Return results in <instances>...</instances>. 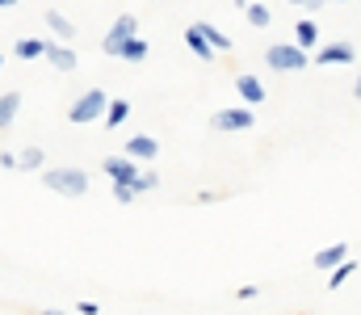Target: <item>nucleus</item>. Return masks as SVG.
<instances>
[{
  "label": "nucleus",
  "instance_id": "f257e3e1",
  "mask_svg": "<svg viewBox=\"0 0 361 315\" xmlns=\"http://www.w3.org/2000/svg\"><path fill=\"white\" fill-rule=\"evenodd\" d=\"M42 185L63 194V198H85L89 194V173L85 168H42Z\"/></svg>",
  "mask_w": 361,
  "mask_h": 315
},
{
  "label": "nucleus",
  "instance_id": "f03ea898",
  "mask_svg": "<svg viewBox=\"0 0 361 315\" xmlns=\"http://www.w3.org/2000/svg\"><path fill=\"white\" fill-rule=\"evenodd\" d=\"M105 109H109V97L101 93V89H89V93H80L72 109H68V122H76V126H89V122H101L105 118Z\"/></svg>",
  "mask_w": 361,
  "mask_h": 315
},
{
  "label": "nucleus",
  "instance_id": "7ed1b4c3",
  "mask_svg": "<svg viewBox=\"0 0 361 315\" xmlns=\"http://www.w3.org/2000/svg\"><path fill=\"white\" fill-rule=\"evenodd\" d=\"M265 63L273 72H302V68H311V55L302 47H294V42H273L265 51Z\"/></svg>",
  "mask_w": 361,
  "mask_h": 315
},
{
  "label": "nucleus",
  "instance_id": "20e7f679",
  "mask_svg": "<svg viewBox=\"0 0 361 315\" xmlns=\"http://www.w3.org/2000/svg\"><path fill=\"white\" fill-rule=\"evenodd\" d=\"M252 122H257V113L248 105H227V109H219L210 118V126L223 130V135H244V130H252Z\"/></svg>",
  "mask_w": 361,
  "mask_h": 315
},
{
  "label": "nucleus",
  "instance_id": "39448f33",
  "mask_svg": "<svg viewBox=\"0 0 361 315\" xmlns=\"http://www.w3.org/2000/svg\"><path fill=\"white\" fill-rule=\"evenodd\" d=\"M135 34H139V17H135V13H122V17H118V21L109 25V34L101 38V51L118 59V51H122V42H126V38H135Z\"/></svg>",
  "mask_w": 361,
  "mask_h": 315
},
{
  "label": "nucleus",
  "instance_id": "423d86ee",
  "mask_svg": "<svg viewBox=\"0 0 361 315\" xmlns=\"http://www.w3.org/2000/svg\"><path fill=\"white\" fill-rule=\"evenodd\" d=\"M315 63L319 68H345V63H357V51L349 42H324V47H315Z\"/></svg>",
  "mask_w": 361,
  "mask_h": 315
},
{
  "label": "nucleus",
  "instance_id": "0eeeda50",
  "mask_svg": "<svg viewBox=\"0 0 361 315\" xmlns=\"http://www.w3.org/2000/svg\"><path fill=\"white\" fill-rule=\"evenodd\" d=\"M42 59H47L55 72H76V68H80V59H76V51H72L68 42H47Z\"/></svg>",
  "mask_w": 361,
  "mask_h": 315
},
{
  "label": "nucleus",
  "instance_id": "6e6552de",
  "mask_svg": "<svg viewBox=\"0 0 361 315\" xmlns=\"http://www.w3.org/2000/svg\"><path fill=\"white\" fill-rule=\"evenodd\" d=\"M101 173H105L109 181H122V185H135V177H139V164H135V160H126V156H105V164H101Z\"/></svg>",
  "mask_w": 361,
  "mask_h": 315
},
{
  "label": "nucleus",
  "instance_id": "1a4fd4ad",
  "mask_svg": "<svg viewBox=\"0 0 361 315\" xmlns=\"http://www.w3.org/2000/svg\"><path fill=\"white\" fill-rule=\"evenodd\" d=\"M126 160H135V164H147V160H156L160 156V143L152 139V135H135L130 143H126V152H122Z\"/></svg>",
  "mask_w": 361,
  "mask_h": 315
},
{
  "label": "nucleus",
  "instance_id": "9d476101",
  "mask_svg": "<svg viewBox=\"0 0 361 315\" xmlns=\"http://www.w3.org/2000/svg\"><path fill=\"white\" fill-rule=\"evenodd\" d=\"M235 93H240V101L248 105V109L265 101V85H261L252 72H240V76H235Z\"/></svg>",
  "mask_w": 361,
  "mask_h": 315
},
{
  "label": "nucleus",
  "instance_id": "9b49d317",
  "mask_svg": "<svg viewBox=\"0 0 361 315\" xmlns=\"http://www.w3.org/2000/svg\"><path fill=\"white\" fill-rule=\"evenodd\" d=\"M294 47H302L307 55L319 47V25H315V17H302V21L294 25Z\"/></svg>",
  "mask_w": 361,
  "mask_h": 315
},
{
  "label": "nucleus",
  "instance_id": "f8f14e48",
  "mask_svg": "<svg viewBox=\"0 0 361 315\" xmlns=\"http://www.w3.org/2000/svg\"><path fill=\"white\" fill-rule=\"evenodd\" d=\"M193 25H197V34L214 47V55H227V51H231V38H227L219 25H210V21H193Z\"/></svg>",
  "mask_w": 361,
  "mask_h": 315
},
{
  "label": "nucleus",
  "instance_id": "ddd939ff",
  "mask_svg": "<svg viewBox=\"0 0 361 315\" xmlns=\"http://www.w3.org/2000/svg\"><path fill=\"white\" fill-rule=\"evenodd\" d=\"M345 257H349V244H328V248L315 252V269H336Z\"/></svg>",
  "mask_w": 361,
  "mask_h": 315
},
{
  "label": "nucleus",
  "instance_id": "4468645a",
  "mask_svg": "<svg viewBox=\"0 0 361 315\" xmlns=\"http://www.w3.org/2000/svg\"><path fill=\"white\" fill-rule=\"evenodd\" d=\"M47 25H51V34H55L59 42H72V38H76V25H72L63 13H55V8H47Z\"/></svg>",
  "mask_w": 361,
  "mask_h": 315
},
{
  "label": "nucleus",
  "instance_id": "2eb2a0df",
  "mask_svg": "<svg viewBox=\"0 0 361 315\" xmlns=\"http://www.w3.org/2000/svg\"><path fill=\"white\" fill-rule=\"evenodd\" d=\"M17 168H21V173H42V168H47V152H42V147H21Z\"/></svg>",
  "mask_w": 361,
  "mask_h": 315
},
{
  "label": "nucleus",
  "instance_id": "dca6fc26",
  "mask_svg": "<svg viewBox=\"0 0 361 315\" xmlns=\"http://www.w3.org/2000/svg\"><path fill=\"white\" fill-rule=\"evenodd\" d=\"M17 109H21V93H0V130L17 122Z\"/></svg>",
  "mask_w": 361,
  "mask_h": 315
},
{
  "label": "nucleus",
  "instance_id": "f3484780",
  "mask_svg": "<svg viewBox=\"0 0 361 315\" xmlns=\"http://www.w3.org/2000/svg\"><path fill=\"white\" fill-rule=\"evenodd\" d=\"M185 47H189L197 59H214V47H210V42L197 34V25H189V30H185Z\"/></svg>",
  "mask_w": 361,
  "mask_h": 315
},
{
  "label": "nucleus",
  "instance_id": "a211bd4d",
  "mask_svg": "<svg viewBox=\"0 0 361 315\" xmlns=\"http://www.w3.org/2000/svg\"><path fill=\"white\" fill-rule=\"evenodd\" d=\"M118 59H126V63H143V59H147V42H143L139 34H135V38H126V42H122V51H118Z\"/></svg>",
  "mask_w": 361,
  "mask_h": 315
},
{
  "label": "nucleus",
  "instance_id": "6ab92c4d",
  "mask_svg": "<svg viewBox=\"0 0 361 315\" xmlns=\"http://www.w3.org/2000/svg\"><path fill=\"white\" fill-rule=\"evenodd\" d=\"M126 118H130V101H109V109H105V118H101V122H105L109 130H118Z\"/></svg>",
  "mask_w": 361,
  "mask_h": 315
},
{
  "label": "nucleus",
  "instance_id": "aec40b11",
  "mask_svg": "<svg viewBox=\"0 0 361 315\" xmlns=\"http://www.w3.org/2000/svg\"><path fill=\"white\" fill-rule=\"evenodd\" d=\"M244 17L257 25V30H265L273 21V13H269V4H261V0H248V8H244Z\"/></svg>",
  "mask_w": 361,
  "mask_h": 315
},
{
  "label": "nucleus",
  "instance_id": "412c9836",
  "mask_svg": "<svg viewBox=\"0 0 361 315\" xmlns=\"http://www.w3.org/2000/svg\"><path fill=\"white\" fill-rule=\"evenodd\" d=\"M42 51H47L42 38H21L17 42V59H42Z\"/></svg>",
  "mask_w": 361,
  "mask_h": 315
},
{
  "label": "nucleus",
  "instance_id": "4be33fe9",
  "mask_svg": "<svg viewBox=\"0 0 361 315\" xmlns=\"http://www.w3.org/2000/svg\"><path fill=\"white\" fill-rule=\"evenodd\" d=\"M353 273H357V265H353V261L345 257V261H341V265L332 269V278H328V286H332V290H341V286H345V282H349Z\"/></svg>",
  "mask_w": 361,
  "mask_h": 315
},
{
  "label": "nucleus",
  "instance_id": "5701e85b",
  "mask_svg": "<svg viewBox=\"0 0 361 315\" xmlns=\"http://www.w3.org/2000/svg\"><path fill=\"white\" fill-rule=\"evenodd\" d=\"M152 190H160V177H156L152 168H139V177H135V194H152Z\"/></svg>",
  "mask_w": 361,
  "mask_h": 315
},
{
  "label": "nucleus",
  "instance_id": "b1692460",
  "mask_svg": "<svg viewBox=\"0 0 361 315\" xmlns=\"http://www.w3.org/2000/svg\"><path fill=\"white\" fill-rule=\"evenodd\" d=\"M139 194H135V185H122V181H114V202H122V206H130Z\"/></svg>",
  "mask_w": 361,
  "mask_h": 315
},
{
  "label": "nucleus",
  "instance_id": "393cba45",
  "mask_svg": "<svg viewBox=\"0 0 361 315\" xmlns=\"http://www.w3.org/2000/svg\"><path fill=\"white\" fill-rule=\"evenodd\" d=\"M0 168H8V173H17V156H13V152H0Z\"/></svg>",
  "mask_w": 361,
  "mask_h": 315
},
{
  "label": "nucleus",
  "instance_id": "a878e982",
  "mask_svg": "<svg viewBox=\"0 0 361 315\" xmlns=\"http://www.w3.org/2000/svg\"><path fill=\"white\" fill-rule=\"evenodd\" d=\"M97 311H101L97 303H80V307H76V315H97Z\"/></svg>",
  "mask_w": 361,
  "mask_h": 315
},
{
  "label": "nucleus",
  "instance_id": "bb28decb",
  "mask_svg": "<svg viewBox=\"0 0 361 315\" xmlns=\"http://www.w3.org/2000/svg\"><path fill=\"white\" fill-rule=\"evenodd\" d=\"M302 8H307V13H315V8H324V0H302Z\"/></svg>",
  "mask_w": 361,
  "mask_h": 315
},
{
  "label": "nucleus",
  "instance_id": "cd10ccee",
  "mask_svg": "<svg viewBox=\"0 0 361 315\" xmlns=\"http://www.w3.org/2000/svg\"><path fill=\"white\" fill-rule=\"evenodd\" d=\"M38 315H68V311H59V307H47V311H38Z\"/></svg>",
  "mask_w": 361,
  "mask_h": 315
},
{
  "label": "nucleus",
  "instance_id": "c85d7f7f",
  "mask_svg": "<svg viewBox=\"0 0 361 315\" xmlns=\"http://www.w3.org/2000/svg\"><path fill=\"white\" fill-rule=\"evenodd\" d=\"M353 97L361 101V68H357V89H353Z\"/></svg>",
  "mask_w": 361,
  "mask_h": 315
},
{
  "label": "nucleus",
  "instance_id": "c756f323",
  "mask_svg": "<svg viewBox=\"0 0 361 315\" xmlns=\"http://www.w3.org/2000/svg\"><path fill=\"white\" fill-rule=\"evenodd\" d=\"M231 4H235V8H248V0H231Z\"/></svg>",
  "mask_w": 361,
  "mask_h": 315
},
{
  "label": "nucleus",
  "instance_id": "7c9ffc66",
  "mask_svg": "<svg viewBox=\"0 0 361 315\" xmlns=\"http://www.w3.org/2000/svg\"><path fill=\"white\" fill-rule=\"evenodd\" d=\"M13 4H17V0H0V8H13Z\"/></svg>",
  "mask_w": 361,
  "mask_h": 315
},
{
  "label": "nucleus",
  "instance_id": "2f4dec72",
  "mask_svg": "<svg viewBox=\"0 0 361 315\" xmlns=\"http://www.w3.org/2000/svg\"><path fill=\"white\" fill-rule=\"evenodd\" d=\"M286 4H302V0H286Z\"/></svg>",
  "mask_w": 361,
  "mask_h": 315
},
{
  "label": "nucleus",
  "instance_id": "473e14b6",
  "mask_svg": "<svg viewBox=\"0 0 361 315\" xmlns=\"http://www.w3.org/2000/svg\"><path fill=\"white\" fill-rule=\"evenodd\" d=\"M0 63H4V55H0Z\"/></svg>",
  "mask_w": 361,
  "mask_h": 315
},
{
  "label": "nucleus",
  "instance_id": "72a5a7b5",
  "mask_svg": "<svg viewBox=\"0 0 361 315\" xmlns=\"http://www.w3.org/2000/svg\"><path fill=\"white\" fill-rule=\"evenodd\" d=\"M357 4H361V0H357Z\"/></svg>",
  "mask_w": 361,
  "mask_h": 315
}]
</instances>
